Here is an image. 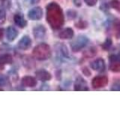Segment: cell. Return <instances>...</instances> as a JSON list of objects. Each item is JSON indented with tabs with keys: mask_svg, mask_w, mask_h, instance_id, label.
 I'll return each instance as SVG.
<instances>
[{
	"mask_svg": "<svg viewBox=\"0 0 120 113\" xmlns=\"http://www.w3.org/2000/svg\"><path fill=\"white\" fill-rule=\"evenodd\" d=\"M108 84V78L105 75H98L95 76L92 81V85L94 88L98 89L104 88Z\"/></svg>",
	"mask_w": 120,
	"mask_h": 113,
	"instance_id": "obj_5",
	"label": "cell"
},
{
	"mask_svg": "<svg viewBox=\"0 0 120 113\" xmlns=\"http://www.w3.org/2000/svg\"><path fill=\"white\" fill-rule=\"evenodd\" d=\"M90 67L93 70L101 73V72H104L105 70L106 65H105L104 60L102 58H98L90 63Z\"/></svg>",
	"mask_w": 120,
	"mask_h": 113,
	"instance_id": "obj_11",
	"label": "cell"
},
{
	"mask_svg": "<svg viewBox=\"0 0 120 113\" xmlns=\"http://www.w3.org/2000/svg\"><path fill=\"white\" fill-rule=\"evenodd\" d=\"M89 39L87 36L84 35H79L73 41L70 43L71 48L74 52H78L84 48L89 43Z\"/></svg>",
	"mask_w": 120,
	"mask_h": 113,
	"instance_id": "obj_3",
	"label": "cell"
},
{
	"mask_svg": "<svg viewBox=\"0 0 120 113\" xmlns=\"http://www.w3.org/2000/svg\"><path fill=\"white\" fill-rule=\"evenodd\" d=\"M73 2L74 3V5L77 7L80 6L82 5V0H73Z\"/></svg>",
	"mask_w": 120,
	"mask_h": 113,
	"instance_id": "obj_27",
	"label": "cell"
},
{
	"mask_svg": "<svg viewBox=\"0 0 120 113\" xmlns=\"http://www.w3.org/2000/svg\"><path fill=\"white\" fill-rule=\"evenodd\" d=\"M67 16L71 20L74 19L77 17V11L74 10H68L67 11Z\"/></svg>",
	"mask_w": 120,
	"mask_h": 113,
	"instance_id": "obj_24",
	"label": "cell"
},
{
	"mask_svg": "<svg viewBox=\"0 0 120 113\" xmlns=\"http://www.w3.org/2000/svg\"><path fill=\"white\" fill-rule=\"evenodd\" d=\"M46 20L50 27L53 29H59L65 23L63 11L59 4L50 2L46 8Z\"/></svg>",
	"mask_w": 120,
	"mask_h": 113,
	"instance_id": "obj_1",
	"label": "cell"
},
{
	"mask_svg": "<svg viewBox=\"0 0 120 113\" xmlns=\"http://www.w3.org/2000/svg\"><path fill=\"white\" fill-rule=\"evenodd\" d=\"M40 0H30V3L32 4V5H34V4H36L38 2H39Z\"/></svg>",
	"mask_w": 120,
	"mask_h": 113,
	"instance_id": "obj_30",
	"label": "cell"
},
{
	"mask_svg": "<svg viewBox=\"0 0 120 113\" xmlns=\"http://www.w3.org/2000/svg\"><path fill=\"white\" fill-rule=\"evenodd\" d=\"M17 29L12 26H10L6 29V38L9 41H14L18 36Z\"/></svg>",
	"mask_w": 120,
	"mask_h": 113,
	"instance_id": "obj_15",
	"label": "cell"
},
{
	"mask_svg": "<svg viewBox=\"0 0 120 113\" xmlns=\"http://www.w3.org/2000/svg\"><path fill=\"white\" fill-rule=\"evenodd\" d=\"M14 59L12 56L9 54H4L0 55V70L4 69L5 66L12 64Z\"/></svg>",
	"mask_w": 120,
	"mask_h": 113,
	"instance_id": "obj_13",
	"label": "cell"
},
{
	"mask_svg": "<svg viewBox=\"0 0 120 113\" xmlns=\"http://www.w3.org/2000/svg\"><path fill=\"white\" fill-rule=\"evenodd\" d=\"M109 69L113 73L120 72V56L112 54L109 56Z\"/></svg>",
	"mask_w": 120,
	"mask_h": 113,
	"instance_id": "obj_4",
	"label": "cell"
},
{
	"mask_svg": "<svg viewBox=\"0 0 120 113\" xmlns=\"http://www.w3.org/2000/svg\"><path fill=\"white\" fill-rule=\"evenodd\" d=\"M83 54L86 57H92V56H94L96 54V51L94 48H90L84 51Z\"/></svg>",
	"mask_w": 120,
	"mask_h": 113,
	"instance_id": "obj_18",
	"label": "cell"
},
{
	"mask_svg": "<svg viewBox=\"0 0 120 113\" xmlns=\"http://www.w3.org/2000/svg\"><path fill=\"white\" fill-rule=\"evenodd\" d=\"M10 84L9 79L6 76L0 75V87H6Z\"/></svg>",
	"mask_w": 120,
	"mask_h": 113,
	"instance_id": "obj_21",
	"label": "cell"
},
{
	"mask_svg": "<svg viewBox=\"0 0 120 113\" xmlns=\"http://www.w3.org/2000/svg\"><path fill=\"white\" fill-rule=\"evenodd\" d=\"M32 46V39L29 36H23L17 43V47L22 51L28 50Z\"/></svg>",
	"mask_w": 120,
	"mask_h": 113,
	"instance_id": "obj_10",
	"label": "cell"
},
{
	"mask_svg": "<svg viewBox=\"0 0 120 113\" xmlns=\"http://www.w3.org/2000/svg\"><path fill=\"white\" fill-rule=\"evenodd\" d=\"M82 73H83L86 76H87V77H89L90 75H91V72H90V70L88 69L87 67H83L82 69Z\"/></svg>",
	"mask_w": 120,
	"mask_h": 113,
	"instance_id": "obj_26",
	"label": "cell"
},
{
	"mask_svg": "<svg viewBox=\"0 0 120 113\" xmlns=\"http://www.w3.org/2000/svg\"><path fill=\"white\" fill-rule=\"evenodd\" d=\"M35 77L37 78V80L45 82V81H50L52 78V75L46 69H41L35 72Z\"/></svg>",
	"mask_w": 120,
	"mask_h": 113,
	"instance_id": "obj_9",
	"label": "cell"
},
{
	"mask_svg": "<svg viewBox=\"0 0 120 113\" xmlns=\"http://www.w3.org/2000/svg\"><path fill=\"white\" fill-rule=\"evenodd\" d=\"M111 90H120V85H116L112 86V88H111Z\"/></svg>",
	"mask_w": 120,
	"mask_h": 113,
	"instance_id": "obj_28",
	"label": "cell"
},
{
	"mask_svg": "<svg viewBox=\"0 0 120 113\" xmlns=\"http://www.w3.org/2000/svg\"><path fill=\"white\" fill-rule=\"evenodd\" d=\"M74 89L76 91H86V90H89L87 83L80 76L77 77L76 80H75Z\"/></svg>",
	"mask_w": 120,
	"mask_h": 113,
	"instance_id": "obj_8",
	"label": "cell"
},
{
	"mask_svg": "<svg viewBox=\"0 0 120 113\" xmlns=\"http://www.w3.org/2000/svg\"><path fill=\"white\" fill-rule=\"evenodd\" d=\"M87 23L86 21H83V20H79L78 22L75 23V26H76L77 28L78 29H86L87 27Z\"/></svg>",
	"mask_w": 120,
	"mask_h": 113,
	"instance_id": "obj_23",
	"label": "cell"
},
{
	"mask_svg": "<svg viewBox=\"0 0 120 113\" xmlns=\"http://www.w3.org/2000/svg\"><path fill=\"white\" fill-rule=\"evenodd\" d=\"M0 1H5V0H0Z\"/></svg>",
	"mask_w": 120,
	"mask_h": 113,
	"instance_id": "obj_31",
	"label": "cell"
},
{
	"mask_svg": "<svg viewBox=\"0 0 120 113\" xmlns=\"http://www.w3.org/2000/svg\"><path fill=\"white\" fill-rule=\"evenodd\" d=\"M33 36L36 39H42L45 37L47 33V29L44 25H36L32 30Z\"/></svg>",
	"mask_w": 120,
	"mask_h": 113,
	"instance_id": "obj_7",
	"label": "cell"
},
{
	"mask_svg": "<svg viewBox=\"0 0 120 113\" xmlns=\"http://www.w3.org/2000/svg\"><path fill=\"white\" fill-rule=\"evenodd\" d=\"M112 44V39H110V38H107V39L105 40V41L102 44V48L104 49V50H105V51H108L109 49L110 48Z\"/></svg>",
	"mask_w": 120,
	"mask_h": 113,
	"instance_id": "obj_20",
	"label": "cell"
},
{
	"mask_svg": "<svg viewBox=\"0 0 120 113\" xmlns=\"http://www.w3.org/2000/svg\"><path fill=\"white\" fill-rule=\"evenodd\" d=\"M110 5L116 11L120 12V1L119 0H112L110 2Z\"/></svg>",
	"mask_w": 120,
	"mask_h": 113,
	"instance_id": "obj_19",
	"label": "cell"
},
{
	"mask_svg": "<svg viewBox=\"0 0 120 113\" xmlns=\"http://www.w3.org/2000/svg\"><path fill=\"white\" fill-rule=\"evenodd\" d=\"M27 16L32 20H39L43 17V10L41 7H35L28 11Z\"/></svg>",
	"mask_w": 120,
	"mask_h": 113,
	"instance_id": "obj_6",
	"label": "cell"
},
{
	"mask_svg": "<svg viewBox=\"0 0 120 113\" xmlns=\"http://www.w3.org/2000/svg\"><path fill=\"white\" fill-rule=\"evenodd\" d=\"M32 56L38 60H46L51 56L50 47L46 43H41L34 48Z\"/></svg>",
	"mask_w": 120,
	"mask_h": 113,
	"instance_id": "obj_2",
	"label": "cell"
},
{
	"mask_svg": "<svg viewBox=\"0 0 120 113\" xmlns=\"http://www.w3.org/2000/svg\"><path fill=\"white\" fill-rule=\"evenodd\" d=\"M4 33H5V29L3 28H0V40L2 39V38L4 36Z\"/></svg>",
	"mask_w": 120,
	"mask_h": 113,
	"instance_id": "obj_29",
	"label": "cell"
},
{
	"mask_svg": "<svg viewBox=\"0 0 120 113\" xmlns=\"http://www.w3.org/2000/svg\"><path fill=\"white\" fill-rule=\"evenodd\" d=\"M84 2L89 6H94L97 4L98 0H84Z\"/></svg>",
	"mask_w": 120,
	"mask_h": 113,
	"instance_id": "obj_25",
	"label": "cell"
},
{
	"mask_svg": "<svg viewBox=\"0 0 120 113\" xmlns=\"http://www.w3.org/2000/svg\"><path fill=\"white\" fill-rule=\"evenodd\" d=\"M112 26L115 32L116 36L119 39L120 37V19H115L112 22Z\"/></svg>",
	"mask_w": 120,
	"mask_h": 113,
	"instance_id": "obj_17",
	"label": "cell"
},
{
	"mask_svg": "<svg viewBox=\"0 0 120 113\" xmlns=\"http://www.w3.org/2000/svg\"><path fill=\"white\" fill-rule=\"evenodd\" d=\"M21 85L25 88H34L37 85V78L30 75H26L21 79Z\"/></svg>",
	"mask_w": 120,
	"mask_h": 113,
	"instance_id": "obj_12",
	"label": "cell"
},
{
	"mask_svg": "<svg viewBox=\"0 0 120 113\" xmlns=\"http://www.w3.org/2000/svg\"><path fill=\"white\" fill-rule=\"evenodd\" d=\"M6 21V12L4 9H0V26L4 24Z\"/></svg>",
	"mask_w": 120,
	"mask_h": 113,
	"instance_id": "obj_22",
	"label": "cell"
},
{
	"mask_svg": "<svg viewBox=\"0 0 120 113\" xmlns=\"http://www.w3.org/2000/svg\"><path fill=\"white\" fill-rule=\"evenodd\" d=\"M14 24H16L18 27H20L21 29H23L26 27V26H27V20H26L24 18V17L20 14H14Z\"/></svg>",
	"mask_w": 120,
	"mask_h": 113,
	"instance_id": "obj_14",
	"label": "cell"
},
{
	"mask_svg": "<svg viewBox=\"0 0 120 113\" xmlns=\"http://www.w3.org/2000/svg\"><path fill=\"white\" fill-rule=\"evenodd\" d=\"M58 36L61 39H71L74 37V30L70 27L65 28L59 32Z\"/></svg>",
	"mask_w": 120,
	"mask_h": 113,
	"instance_id": "obj_16",
	"label": "cell"
}]
</instances>
